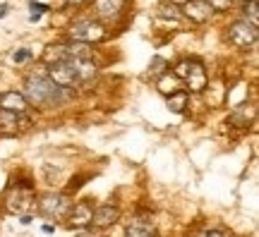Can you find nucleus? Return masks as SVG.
<instances>
[{
    "label": "nucleus",
    "instance_id": "nucleus-1",
    "mask_svg": "<svg viewBox=\"0 0 259 237\" xmlns=\"http://www.w3.org/2000/svg\"><path fill=\"white\" fill-rule=\"evenodd\" d=\"M27 103L34 106H60L65 101V89L56 86L46 74H31L24 84V93H22Z\"/></svg>",
    "mask_w": 259,
    "mask_h": 237
},
{
    "label": "nucleus",
    "instance_id": "nucleus-2",
    "mask_svg": "<svg viewBox=\"0 0 259 237\" xmlns=\"http://www.w3.org/2000/svg\"><path fill=\"white\" fill-rule=\"evenodd\" d=\"M34 206H36V199H34V189L29 184H12L5 194V209L10 213L27 216Z\"/></svg>",
    "mask_w": 259,
    "mask_h": 237
},
{
    "label": "nucleus",
    "instance_id": "nucleus-3",
    "mask_svg": "<svg viewBox=\"0 0 259 237\" xmlns=\"http://www.w3.org/2000/svg\"><path fill=\"white\" fill-rule=\"evenodd\" d=\"M72 209V201L67 199L65 194H56V192H48L38 199V211L46 216V218H65Z\"/></svg>",
    "mask_w": 259,
    "mask_h": 237
},
{
    "label": "nucleus",
    "instance_id": "nucleus-4",
    "mask_svg": "<svg viewBox=\"0 0 259 237\" xmlns=\"http://www.w3.org/2000/svg\"><path fill=\"white\" fill-rule=\"evenodd\" d=\"M70 36L79 43H96L106 38V29L94 22V19H77L72 27H70Z\"/></svg>",
    "mask_w": 259,
    "mask_h": 237
},
{
    "label": "nucleus",
    "instance_id": "nucleus-5",
    "mask_svg": "<svg viewBox=\"0 0 259 237\" xmlns=\"http://www.w3.org/2000/svg\"><path fill=\"white\" fill-rule=\"evenodd\" d=\"M257 27L254 24H250V22H245V19H240V22H235L231 29H228V41H231L233 46L238 48H250L257 43Z\"/></svg>",
    "mask_w": 259,
    "mask_h": 237
},
{
    "label": "nucleus",
    "instance_id": "nucleus-6",
    "mask_svg": "<svg viewBox=\"0 0 259 237\" xmlns=\"http://www.w3.org/2000/svg\"><path fill=\"white\" fill-rule=\"evenodd\" d=\"M48 79L60 86V89H67L77 82V67H74V60H65V63L51 65L48 67Z\"/></svg>",
    "mask_w": 259,
    "mask_h": 237
},
{
    "label": "nucleus",
    "instance_id": "nucleus-7",
    "mask_svg": "<svg viewBox=\"0 0 259 237\" xmlns=\"http://www.w3.org/2000/svg\"><path fill=\"white\" fill-rule=\"evenodd\" d=\"M185 84H187V89L194 93H199L206 89V70H204V65L202 63H190V67H187V72H185Z\"/></svg>",
    "mask_w": 259,
    "mask_h": 237
},
{
    "label": "nucleus",
    "instance_id": "nucleus-8",
    "mask_svg": "<svg viewBox=\"0 0 259 237\" xmlns=\"http://www.w3.org/2000/svg\"><path fill=\"white\" fill-rule=\"evenodd\" d=\"M183 10H185V17L190 19V22H194V24H204L213 12V10L206 5V0H190L187 5H183Z\"/></svg>",
    "mask_w": 259,
    "mask_h": 237
},
{
    "label": "nucleus",
    "instance_id": "nucleus-9",
    "mask_svg": "<svg viewBox=\"0 0 259 237\" xmlns=\"http://www.w3.org/2000/svg\"><path fill=\"white\" fill-rule=\"evenodd\" d=\"M29 108L27 99L17 91H5L0 93V110H8V113H17V115H24Z\"/></svg>",
    "mask_w": 259,
    "mask_h": 237
},
{
    "label": "nucleus",
    "instance_id": "nucleus-10",
    "mask_svg": "<svg viewBox=\"0 0 259 237\" xmlns=\"http://www.w3.org/2000/svg\"><path fill=\"white\" fill-rule=\"evenodd\" d=\"M118 218H120V211L115 209L113 204H103L99 209H94L92 213V223L96 228H108L113 223H118Z\"/></svg>",
    "mask_w": 259,
    "mask_h": 237
},
{
    "label": "nucleus",
    "instance_id": "nucleus-11",
    "mask_svg": "<svg viewBox=\"0 0 259 237\" xmlns=\"http://www.w3.org/2000/svg\"><path fill=\"white\" fill-rule=\"evenodd\" d=\"M92 204L89 201H77L72 209H70V223H72L74 228H82L87 223H92Z\"/></svg>",
    "mask_w": 259,
    "mask_h": 237
},
{
    "label": "nucleus",
    "instance_id": "nucleus-12",
    "mask_svg": "<svg viewBox=\"0 0 259 237\" xmlns=\"http://www.w3.org/2000/svg\"><path fill=\"white\" fill-rule=\"evenodd\" d=\"M125 237H154V220L151 218H135L127 225Z\"/></svg>",
    "mask_w": 259,
    "mask_h": 237
},
{
    "label": "nucleus",
    "instance_id": "nucleus-13",
    "mask_svg": "<svg viewBox=\"0 0 259 237\" xmlns=\"http://www.w3.org/2000/svg\"><path fill=\"white\" fill-rule=\"evenodd\" d=\"M125 8V0H96V15L103 19H113Z\"/></svg>",
    "mask_w": 259,
    "mask_h": 237
},
{
    "label": "nucleus",
    "instance_id": "nucleus-14",
    "mask_svg": "<svg viewBox=\"0 0 259 237\" xmlns=\"http://www.w3.org/2000/svg\"><path fill=\"white\" fill-rule=\"evenodd\" d=\"M19 129H22V125H19V115H17V113L0 110V134L12 137V134H17Z\"/></svg>",
    "mask_w": 259,
    "mask_h": 237
},
{
    "label": "nucleus",
    "instance_id": "nucleus-15",
    "mask_svg": "<svg viewBox=\"0 0 259 237\" xmlns=\"http://www.w3.org/2000/svg\"><path fill=\"white\" fill-rule=\"evenodd\" d=\"M156 89L163 96H173V93L180 91V79H178L176 74H170V72H163L161 77H158V82H156Z\"/></svg>",
    "mask_w": 259,
    "mask_h": 237
},
{
    "label": "nucleus",
    "instance_id": "nucleus-16",
    "mask_svg": "<svg viewBox=\"0 0 259 237\" xmlns=\"http://www.w3.org/2000/svg\"><path fill=\"white\" fill-rule=\"evenodd\" d=\"M252 115H254V110H250V113H247V103H240V106H235V110L231 113L228 122H231V125H235V127H247V122L252 120Z\"/></svg>",
    "mask_w": 259,
    "mask_h": 237
},
{
    "label": "nucleus",
    "instance_id": "nucleus-17",
    "mask_svg": "<svg viewBox=\"0 0 259 237\" xmlns=\"http://www.w3.org/2000/svg\"><path fill=\"white\" fill-rule=\"evenodd\" d=\"M67 60H92V46H89V43L72 41V43L67 46Z\"/></svg>",
    "mask_w": 259,
    "mask_h": 237
},
{
    "label": "nucleus",
    "instance_id": "nucleus-18",
    "mask_svg": "<svg viewBox=\"0 0 259 237\" xmlns=\"http://www.w3.org/2000/svg\"><path fill=\"white\" fill-rule=\"evenodd\" d=\"M44 60L48 65H58L67 60V46H48L44 51Z\"/></svg>",
    "mask_w": 259,
    "mask_h": 237
},
{
    "label": "nucleus",
    "instance_id": "nucleus-19",
    "mask_svg": "<svg viewBox=\"0 0 259 237\" xmlns=\"http://www.w3.org/2000/svg\"><path fill=\"white\" fill-rule=\"evenodd\" d=\"M187 93L185 91H178V93H173V96H168V108L173 110V113H185V108H187Z\"/></svg>",
    "mask_w": 259,
    "mask_h": 237
},
{
    "label": "nucleus",
    "instance_id": "nucleus-20",
    "mask_svg": "<svg viewBox=\"0 0 259 237\" xmlns=\"http://www.w3.org/2000/svg\"><path fill=\"white\" fill-rule=\"evenodd\" d=\"M242 12H245V22H250V24H254V27H257V24H259L257 0H245V8H242Z\"/></svg>",
    "mask_w": 259,
    "mask_h": 237
},
{
    "label": "nucleus",
    "instance_id": "nucleus-21",
    "mask_svg": "<svg viewBox=\"0 0 259 237\" xmlns=\"http://www.w3.org/2000/svg\"><path fill=\"white\" fill-rule=\"evenodd\" d=\"M158 17H170L173 22H178V19H180V12L176 10V5L163 3V5H158Z\"/></svg>",
    "mask_w": 259,
    "mask_h": 237
},
{
    "label": "nucleus",
    "instance_id": "nucleus-22",
    "mask_svg": "<svg viewBox=\"0 0 259 237\" xmlns=\"http://www.w3.org/2000/svg\"><path fill=\"white\" fill-rule=\"evenodd\" d=\"M29 10H31V22H36L41 15L48 12V5H44V3H29Z\"/></svg>",
    "mask_w": 259,
    "mask_h": 237
},
{
    "label": "nucleus",
    "instance_id": "nucleus-23",
    "mask_svg": "<svg viewBox=\"0 0 259 237\" xmlns=\"http://www.w3.org/2000/svg\"><path fill=\"white\" fill-rule=\"evenodd\" d=\"M206 5L216 12H226V10L231 8V0H206Z\"/></svg>",
    "mask_w": 259,
    "mask_h": 237
},
{
    "label": "nucleus",
    "instance_id": "nucleus-24",
    "mask_svg": "<svg viewBox=\"0 0 259 237\" xmlns=\"http://www.w3.org/2000/svg\"><path fill=\"white\" fill-rule=\"evenodd\" d=\"M151 74H163L166 72V60L163 58H154V63H151Z\"/></svg>",
    "mask_w": 259,
    "mask_h": 237
},
{
    "label": "nucleus",
    "instance_id": "nucleus-25",
    "mask_svg": "<svg viewBox=\"0 0 259 237\" xmlns=\"http://www.w3.org/2000/svg\"><path fill=\"white\" fill-rule=\"evenodd\" d=\"M29 58H31V53L22 48V51H17V53H15V63H27Z\"/></svg>",
    "mask_w": 259,
    "mask_h": 237
},
{
    "label": "nucleus",
    "instance_id": "nucleus-26",
    "mask_svg": "<svg viewBox=\"0 0 259 237\" xmlns=\"http://www.w3.org/2000/svg\"><path fill=\"white\" fill-rule=\"evenodd\" d=\"M204 237H226V232H221V230H209Z\"/></svg>",
    "mask_w": 259,
    "mask_h": 237
},
{
    "label": "nucleus",
    "instance_id": "nucleus-27",
    "mask_svg": "<svg viewBox=\"0 0 259 237\" xmlns=\"http://www.w3.org/2000/svg\"><path fill=\"white\" fill-rule=\"evenodd\" d=\"M8 10H10L8 3H0V17H5V15H8Z\"/></svg>",
    "mask_w": 259,
    "mask_h": 237
},
{
    "label": "nucleus",
    "instance_id": "nucleus-28",
    "mask_svg": "<svg viewBox=\"0 0 259 237\" xmlns=\"http://www.w3.org/2000/svg\"><path fill=\"white\" fill-rule=\"evenodd\" d=\"M67 5H82V3H87V0H65Z\"/></svg>",
    "mask_w": 259,
    "mask_h": 237
},
{
    "label": "nucleus",
    "instance_id": "nucleus-29",
    "mask_svg": "<svg viewBox=\"0 0 259 237\" xmlns=\"http://www.w3.org/2000/svg\"><path fill=\"white\" fill-rule=\"evenodd\" d=\"M190 0H170V5H187Z\"/></svg>",
    "mask_w": 259,
    "mask_h": 237
},
{
    "label": "nucleus",
    "instance_id": "nucleus-30",
    "mask_svg": "<svg viewBox=\"0 0 259 237\" xmlns=\"http://www.w3.org/2000/svg\"><path fill=\"white\" fill-rule=\"evenodd\" d=\"M22 223H24V225H29V223H31V216H29V213H27V216H22Z\"/></svg>",
    "mask_w": 259,
    "mask_h": 237
}]
</instances>
